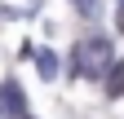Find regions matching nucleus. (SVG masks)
Returning a JSON list of instances; mask_svg holds the SVG:
<instances>
[{
  "mask_svg": "<svg viewBox=\"0 0 124 119\" xmlns=\"http://www.w3.org/2000/svg\"><path fill=\"white\" fill-rule=\"evenodd\" d=\"M71 71L75 75H84V79H102L106 75V66L115 62V53H111V40L106 35H93V40H80L75 44V53H71Z\"/></svg>",
  "mask_w": 124,
  "mask_h": 119,
  "instance_id": "obj_1",
  "label": "nucleus"
},
{
  "mask_svg": "<svg viewBox=\"0 0 124 119\" xmlns=\"http://www.w3.org/2000/svg\"><path fill=\"white\" fill-rule=\"evenodd\" d=\"M27 115V93L18 79H0V119H22Z\"/></svg>",
  "mask_w": 124,
  "mask_h": 119,
  "instance_id": "obj_2",
  "label": "nucleus"
},
{
  "mask_svg": "<svg viewBox=\"0 0 124 119\" xmlns=\"http://www.w3.org/2000/svg\"><path fill=\"white\" fill-rule=\"evenodd\" d=\"M102 88H106V97H124V57L106 66V75H102Z\"/></svg>",
  "mask_w": 124,
  "mask_h": 119,
  "instance_id": "obj_3",
  "label": "nucleus"
},
{
  "mask_svg": "<svg viewBox=\"0 0 124 119\" xmlns=\"http://www.w3.org/2000/svg\"><path fill=\"white\" fill-rule=\"evenodd\" d=\"M36 71H40V79H58V53L53 49H40L36 53Z\"/></svg>",
  "mask_w": 124,
  "mask_h": 119,
  "instance_id": "obj_4",
  "label": "nucleus"
},
{
  "mask_svg": "<svg viewBox=\"0 0 124 119\" xmlns=\"http://www.w3.org/2000/svg\"><path fill=\"white\" fill-rule=\"evenodd\" d=\"M71 5H75V9H80V13H84V18H93V13H98V0H71Z\"/></svg>",
  "mask_w": 124,
  "mask_h": 119,
  "instance_id": "obj_5",
  "label": "nucleus"
},
{
  "mask_svg": "<svg viewBox=\"0 0 124 119\" xmlns=\"http://www.w3.org/2000/svg\"><path fill=\"white\" fill-rule=\"evenodd\" d=\"M115 26H120V31H124V5H120V18H115Z\"/></svg>",
  "mask_w": 124,
  "mask_h": 119,
  "instance_id": "obj_6",
  "label": "nucleus"
},
{
  "mask_svg": "<svg viewBox=\"0 0 124 119\" xmlns=\"http://www.w3.org/2000/svg\"><path fill=\"white\" fill-rule=\"evenodd\" d=\"M22 119H31V115H22Z\"/></svg>",
  "mask_w": 124,
  "mask_h": 119,
  "instance_id": "obj_7",
  "label": "nucleus"
},
{
  "mask_svg": "<svg viewBox=\"0 0 124 119\" xmlns=\"http://www.w3.org/2000/svg\"><path fill=\"white\" fill-rule=\"evenodd\" d=\"M120 5H124V0H120Z\"/></svg>",
  "mask_w": 124,
  "mask_h": 119,
  "instance_id": "obj_8",
  "label": "nucleus"
}]
</instances>
